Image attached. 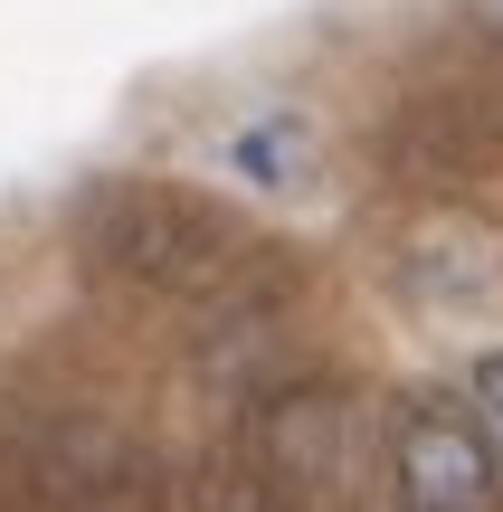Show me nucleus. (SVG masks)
Masks as SVG:
<instances>
[{
  "label": "nucleus",
  "mask_w": 503,
  "mask_h": 512,
  "mask_svg": "<svg viewBox=\"0 0 503 512\" xmlns=\"http://www.w3.org/2000/svg\"><path fill=\"white\" fill-rule=\"evenodd\" d=\"M76 238L105 275L152 285V294H209L238 266V228L181 181H105L76 219Z\"/></svg>",
  "instance_id": "nucleus-1"
},
{
  "label": "nucleus",
  "mask_w": 503,
  "mask_h": 512,
  "mask_svg": "<svg viewBox=\"0 0 503 512\" xmlns=\"http://www.w3.org/2000/svg\"><path fill=\"white\" fill-rule=\"evenodd\" d=\"M390 475H399V512H494V446L485 427H466L456 408H409L390 446Z\"/></svg>",
  "instance_id": "nucleus-2"
},
{
  "label": "nucleus",
  "mask_w": 503,
  "mask_h": 512,
  "mask_svg": "<svg viewBox=\"0 0 503 512\" xmlns=\"http://www.w3.org/2000/svg\"><path fill=\"white\" fill-rule=\"evenodd\" d=\"M503 143V114L485 86H418L409 105L390 114V162L409 171V181H466V171H485Z\"/></svg>",
  "instance_id": "nucleus-3"
},
{
  "label": "nucleus",
  "mask_w": 503,
  "mask_h": 512,
  "mask_svg": "<svg viewBox=\"0 0 503 512\" xmlns=\"http://www.w3.org/2000/svg\"><path fill=\"white\" fill-rule=\"evenodd\" d=\"M266 456H276L295 484H333V465H342V399H333V389L276 399V408H266Z\"/></svg>",
  "instance_id": "nucleus-4"
},
{
  "label": "nucleus",
  "mask_w": 503,
  "mask_h": 512,
  "mask_svg": "<svg viewBox=\"0 0 503 512\" xmlns=\"http://www.w3.org/2000/svg\"><path fill=\"white\" fill-rule=\"evenodd\" d=\"M475 427H485V446H494V465H503V351L475 361Z\"/></svg>",
  "instance_id": "nucleus-5"
},
{
  "label": "nucleus",
  "mask_w": 503,
  "mask_h": 512,
  "mask_svg": "<svg viewBox=\"0 0 503 512\" xmlns=\"http://www.w3.org/2000/svg\"><path fill=\"white\" fill-rule=\"evenodd\" d=\"M285 152H295V124H285V114H276V124H266V133H247V143H238V162L257 171V181H276V171H285Z\"/></svg>",
  "instance_id": "nucleus-6"
}]
</instances>
